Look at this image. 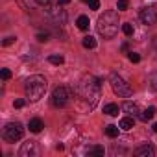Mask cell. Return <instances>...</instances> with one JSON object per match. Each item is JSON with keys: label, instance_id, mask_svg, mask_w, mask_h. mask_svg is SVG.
<instances>
[{"label": "cell", "instance_id": "6da1fadb", "mask_svg": "<svg viewBox=\"0 0 157 157\" xmlns=\"http://www.w3.org/2000/svg\"><path fill=\"white\" fill-rule=\"evenodd\" d=\"M100 91H102V83L94 76H83V80L78 83V93H80L82 98H85L91 104V107L96 105L100 98Z\"/></svg>", "mask_w": 157, "mask_h": 157}, {"label": "cell", "instance_id": "7a4b0ae2", "mask_svg": "<svg viewBox=\"0 0 157 157\" xmlns=\"http://www.w3.org/2000/svg\"><path fill=\"white\" fill-rule=\"evenodd\" d=\"M118 24H120V21H118L117 11H104V15H100V19H98L96 28L104 39H113L118 32Z\"/></svg>", "mask_w": 157, "mask_h": 157}, {"label": "cell", "instance_id": "3957f363", "mask_svg": "<svg viewBox=\"0 0 157 157\" xmlns=\"http://www.w3.org/2000/svg\"><path fill=\"white\" fill-rule=\"evenodd\" d=\"M24 89H26V98L30 102H39L44 96V93H46V80H44V76H41V74L30 76L26 80Z\"/></svg>", "mask_w": 157, "mask_h": 157}, {"label": "cell", "instance_id": "277c9868", "mask_svg": "<svg viewBox=\"0 0 157 157\" xmlns=\"http://www.w3.org/2000/svg\"><path fill=\"white\" fill-rule=\"evenodd\" d=\"M111 87H113L115 94H118L122 98H129L133 94V89L129 87V83L124 80V78H120L118 74H111Z\"/></svg>", "mask_w": 157, "mask_h": 157}, {"label": "cell", "instance_id": "5b68a950", "mask_svg": "<svg viewBox=\"0 0 157 157\" xmlns=\"http://www.w3.org/2000/svg\"><path fill=\"white\" fill-rule=\"evenodd\" d=\"M22 135H24V128L21 122H10V124H6V128L2 131V137L8 142H17L19 139H22Z\"/></svg>", "mask_w": 157, "mask_h": 157}, {"label": "cell", "instance_id": "8992f818", "mask_svg": "<svg viewBox=\"0 0 157 157\" xmlns=\"http://www.w3.org/2000/svg\"><path fill=\"white\" fill-rule=\"evenodd\" d=\"M68 98H70V93L67 87H56L52 93V105L54 107H65L68 104Z\"/></svg>", "mask_w": 157, "mask_h": 157}, {"label": "cell", "instance_id": "52a82bcc", "mask_svg": "<svg viewBox=\"0 0 157 157\" xmlns=\"http://www.w3.org/2000/svg\"><path fill=\"white\" fill-rule=\"evenodd\" d=\"M139 17H140V21H142V24H146V26L155 24V22H157V6H148V8H144Z\"/></svg>", "mask_w": 157, "mask_h": 157}, {"label": "cell", "instance_id": "ba28073f", "mask_svg": "<svg viewBox=\"0 0 157 157\" xmlns=\"http://www.w3.org/2000/svg\"><path fill=\"white\" fill-rule=\"evenodd\" d=\"M39 153H41V151H39V146H37V142H33V140L24 142V144L21 146V151H19L21 157H37Z\"/></svg>", "mask_w": 157, "mask_h": 157}, {"label": "cell", "instance_id": "9c48e42d", "mask_svg": "<svg viewBox=\"0 0 157 157\" xmlns=\"http://www.w3.org/2000/svg\"><path fill=\"white\" fill-rule=\"evenodd\" d=\"M135 155L137 157H153L155 155V148L151 144H144V146H139L135 150Z\"/></svg>", "mask_w": 157, "mask_h": 157}, {"label": "cell", "instance_id": "30bf717a", "mask_svg": "<svg viewBox=\"0 0 157 157\" xmlns=\"http://www.w3.org/2000/svg\"><path fill=\"white\" fill-rule=\"evenodd\" d=\"M122 109H124V111H126L129 117H137V115L140 113V111H139V105H137L135 102H129V100L122 104Z\"/></svg>", "mask_w": 157, "mask_h": 157}, {"label": "cell", "instance_id": "8fae6325", "mask_svg": "<svg viewBox=\"0 0 157 157\" xmlns=\"http://www.w3.org/2000/svg\"><path fill=\"white\" fill-rule=\"evenodd\" d=\"M155 107H148V109H144V111H140L139 113V118L142 120V122H148V120H151L153 118V115H155Z\"/></svg>", "mask_w": 157, "mask_h": 157}, {"label": "cell", "instance_id": "7c38bea8", "mask_svg": "<svg viewBox=\"0 0 157 157\" xmlns=\"http://www.w3.org/2000/svg\"><path fill=\"white\" fill-rule=\"evenodd\" d=\"M133 126H135V120H133L131 117H124V118L118 122V128H120V129H124V131H129Z\"/></svg>", "mask_w": 157, "mask_h": 157}, {"label": "cell", "instance_id": "4fadbf2b", "mask_svg": "<svg viewBox=\"0 0 157 157\" xmlns=\"http://www.w3.org/2000/svg\"><path fill=\"white\" fill-rule=\"evenodd\" d=\"M28 128H30V131H32V133H39L44 126H43V120H41V118H32V120H30V124H28Z\"/></svg>", "mask_w": 157, "mask_h": 157}, {"label": "cell", "instance_id": "5bb4252c", "mask_svg": "<svg viewBox=\"0 0 157 157\" xmlns=\"http://www.w3.org/2000/svg\"><path fill=\"white\" fill-rule=\"evenodd\" d=\"M104 113L109 115V117H117L118 115V105L117 104H105L104 105Z\"/></svg>", "mask_w": 157, "mask_h": 157}, {"label": "cell", "instance_id": "9a60e30c", "mask_svg": "<svg viewBox=\"0 0 157 157\" xmlns=\"http://www.w3.org/2000/svg\"><path fill=\"white\" fill-rule=\"evenodd\" d=\"M76 24H78V28H80V30H89V17H85V15L78 17Z\"/></svg>", "mask_w": 157, "mask_h": 157}, {"label": "cell", "instance_id": "2e32d148", "mask_svg": "<svg viewBox=\"0 0 157 157\" xmlns=\"http://www.w3.org/2000/svg\"><path fill=\"white\" fill-rule=\"evenodd\" d=\"M118 126H113V124H109V126H105V135L107 137H111V139H115V137H118Z\"/></svg>", "mask_w": 157, "mask_h": 157}, {"label": "cell", "instance_id": "e0dca14e", "mask_svg": "<svg viewBox=\"0 0 157 157\" xmlns=\"http://www.w3.org/2000/svg\"><path fill=\"white\" fill-rule=\"evenodd\" d=\"M104 153H105L104 146H91V148H87V155H104Z\"/></svg>", "mask_w": 157, "mask_h": 157}, {"label": "cell", "instance_id": "ac0fdd59", "mask_svg": "<svg viewBox=\"0 0 157 157\" xmlns=\"http://www.w3.org/2000/svg\"><path fill=\"white\" fill-rule=\"evenodd\" d=\"M83 46H85V48H94V46H96V39L91 37V35L83 37Z\"/></svg>", "mask_w": 157, "mask_h": 157}, {"label": "cell", "instance_id": "d6986e66", "mask_svg": "<svg viewBox=\"0 0 157 157\" xmlns=\"http://www.w3.org/2000/svg\"><path fill=\"white\" fill-rule=\"evenodd\" d=\"M48 61H50L52 65H63V63H65V57H63V56H50Z\"/></svg>", "mask_w": 157, "mask_h": 157}, {"label": "cell", "instance_id": "ffe728a7", "mask_svg": "<svg viewBox=\"0 0 157 157\" xmlns=\"http://www.w3.org/2000/svg\"><path fill=\"white\" fill-rule=\"evenodd\" d=\"M122 32H124V35L131 37V35H133V26H131L129 22H126V24H122Z\"/></svg>", "mask_w": 157, "mask_h": 157}, {"label": "cell", "instance_id": "44dd1931", "mask_svg": "<svg viewBox=\"0 0 157 157\" xmlns=\"http://www.w3.org/2000/svg\"><path fill=\"white\" fill-rule=\"evenodd\" d=\"M128 6H129V0H118V2H117L118 11H126V10H128Z\"/></svg>", "mask_w": 157, "mask_h": 157}, {"label": "cell", "instance_id": "7402d4cb", "mask_svg": "<svg viewBox=\"0 0 157 157\" xmlns=\"http://www.w3.org/2000/svg\"><path fill=\"white\" fill-rule=\"evenodd\" d=\"M148 82H150V87H151L153 91H157V72H153V74L150 76V80H148Z\"/></svg>", "mask_w": 157, "mask_h": 157}, {"label": "cell", "instance_id": "603a6c76", "mask_svg": "<svg viewBox=\"0 0 157 157\" xmlns=\"http://www.w3.org/2000/svg\"><path fill=\"white\" fill-rule=\"evenodd\" d=\"M48 39H50V33H48V32H44V33H37V41H39V43H46Z\"/></svg>", "mask_w": 157, "mask_h": 157}, {"label": "cell", "instance_id": "cb8c5ba5", "mask_svg": "<svg viewBox=\"0 0 157 157\" xmlns=\"http://www.w3.org/2000/svg\"><path fill=\"white\" fill-rule=\"evenodd\" d=\"M128 57H129V61H131V63H139V61H140V56H139L137 52H129V54H128Z\"/></svg>", "mask_w": 157, "mask_h": 157}, {"label": "cell", "instance_id": "d4e9b609", "mask_svg": "<svg viewBox=\"0 0 157 157\" xmlns=\"http://www.w3.org/2000/svg\"><path fill=\"white\" fill-rule=\"evenodd\" d=\"M89 8L91 10H98L100 8V0H89Z\"/></svg>", "mask_w": 157, "mask_h": 157}, {"label": "cell", "instance_id": "484cf974", "mask_svg": "<svg viewBox=\"0 0 157 157\" xmlns=\"http://www.w3.org/2000/svg\"><path fill=\"white\" fill-rule=\"evenodd\" d=\"M11 78V70L10 68H2V80H10Z\"/></svg>", "mask_w": 157, "mask_h": 157}, {"label": "cell", "instance_id": "4316f807", "mask_svg": "<svg viewBox=\"0 0 157 157\" xmlns=\"http://www.w3.org/2000/svg\"><path fill=\"white\" fill-rule=\"evenodd\" d=\"M13 43H15V37H6V39L2 41L4 46H10V44H13Z\"/></svg>", "mask_w": 157, "mask_h": 157}, {"label": "cell", "instance_id": "83f0119b", "mask_svg": "<svg viewBox=\"0 0 157 157\" xmlns=\"http://www.w3.org/2000/svg\"><path fill=\"white\" fill-rule=\"evenodd\" d=\"M35 2H37L39 6H44V8H46V6H50V4H52V0H35Z\"/></svg>", "mask_w": 157, "mask_h": 157}, {"label": "cell", "instance_id": "f1b7e54d", "mask_svg": "<svg viewBox=\"0 0 157 157\" xmlns=\"http://www.w3.org/2000/svg\"><path fill=\"white\" fill-rule=\"evenodd\" d=\"M24 105V100H15V107H22Z\"/></svg>", "mask_w": 157, "mask_h": 157}, {"label": "cell", "instance_id": "f546056e", "mask_svg": "<svg viewBox=\"0 0 157 157\" xmlns=\"http://www.w3.org/2000/svg\"><path fill=\"white\" fill-rule=\"evenodd\" d=\"M57 4H61V6H65V4H70V0H59Z\"/></svg>", "mask_w": 157, "mask_h": 157}, {"label": "cell", "instance_id": "4dcf8cb0", "mask_svg": "<svg viewBox=\"0 0 157 157\" xmlns=\"http://www.w3.org/2000/svg\"><path fill=\"white\" fill-rule=\"evenodd\" d=\"M151 128H153V131H155V133H157V124H153V126H151Z\"/></svg>", "mask_w": 157, "mask_h": 157}, {"label": "cell", "instance_id": "1f68e13d", "mask_svg": "<svg viewBox=\"0 0 157 157\" xmlns=\"http://www.w3.org/2000/svg\"><path fill=\"white\" fill-rule=\"evenodd\" d=\"M82 2H87V4H89V0H82Z\"/></svg>", "mask_w": 157, "mask_h": 157}]
</instances>
